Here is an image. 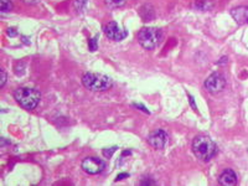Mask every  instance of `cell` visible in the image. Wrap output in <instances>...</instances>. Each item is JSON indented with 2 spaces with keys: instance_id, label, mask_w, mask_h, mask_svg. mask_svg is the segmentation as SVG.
<instances>
[{
  "instance_id": "21",
  "label": "cell",
  "mask_w": 248,
  "mask_h": 186,
  "mask_svg": "<svg viewBox=\"0 0 248 186\" xmlns=\"http://www.w3.org/2000/svg\"><path fill=\"white\" fill-rule=\"evenodd\" d=\"M17 32L16 31H15V29H8V35L9 36H15V35H16Z\"/></svg>"
},
{
  "instance_id": "19",
  "label": "cell",
  "mask_w": 248,
  "mask_h": 186,
  "mask_svg": "<svg viewBox=\"0 0 248 186\" xmlns=\"http://www.w3.org/2000/svg\"><path fill=\"white\" fill-rule=\"evenodd\" d=\"M21 1L28 4V5H35V4H39L41 0H21Z\"/></svg>"
},
{
  "instance_id": "15",
  "label": "cell",
  "mask_w": 248,
  "mask_h": 186,
  "mask_svg": "<svg viewBox=\"0 0 248 186\" xmlns=\"http://www.w3.org/2000/svg\"><path fill=\"white\" fill-rule=\"evenodd\" d=\"M98 35H96V36L93 37V39L90 40V44H88V46H90V50L91 51H96L97 47H98Z\"/></svg>"
},
{
  "instance_id": "9",
  "label": "cell",
  "mask_w": 248,
  "mask_h": 186,
  "mask_svg": "<svg viewBox=\"0 0 248 186\" xmlns=\"http://www.w3.org/2000/svg\"><path fill=\"white\" fill-rule=\"evenodd\" d=\"M237 175L232 169H226L221 172L220 178H218V183L223 186H233L237 184Z\"/></svg>"
},
{
  "instance_id": "16",
  "label": "cell",
  "mask_w": 248,
  "mask_h": 186,
  "mask_svg": "<svg viewBox=\"0 0 248 186\" xmlns=\"http://www.w3.org/2000/svg\"><path fill=\"white\" fill-rule=\"evenodd\" d=\"M196 8L200 9V10H209L210 9V4L207 3V1H199V3H196Z\"/></svg>"
},
{
  "instance_id": "2",
  "label": "cell",
  "mask_w": 248,
  "mask_h": 186,
  "mask_svg": "<svg viewBox=\"0 0 248 186\" xmlns=\"http://www.w3.org/2000/svg\"><path fill=\"white\" fill-rule=\"evenodd\" d=\"M14 98L24 109L32 110L37 107L41 99V93L36 88L19 87L15 90Z\"/></svg>"
},
{
  "instance_id": "22",
  "label": "cell",
  "mask_w": 248,
  "mask_h": 186,
  "mask_svg": "<svg viewBox=\"0 0 248 186\" xmlns=\"http://www.w3.org/2000/svg\"><path fill=\"white\" fill-rule=\"evenodd\" d=\"M133 106H134V107H137V108H140V109L144 110V112H145V113H149V110H148L145 107H143V106H141V105H137V103H134V105H133Z\"/></svg>"
},
{
  "instance_id": "20",
  "label": "cell",
  "mask_w": 248,
  "mask_h": 186,
  "mask_svg": "<svg viewBox=\"0 0 248 186\" xmlns=\"http://www.w3.org/2000/svg\"><path fill=\"white\" fill-rule=\"evenodd\" d=\"M129 176V174H127V172H122V174H119L118 176H117L116 181H119V180H123L124 178H128Z\"/></svg>"
},
{
  "instance_id": "23",
  "label": "cell",
  "mask_w": 248,
  "mask_h": 186,
  "mask_svg": "<svg viewBox=\"0 0 248 186\" xmlns=\"http://www.w3.org/2000/svg\"><path fill=\"white\" fill-rule=\"evenodd\" d=\"M189 98H190V103H191L192 108H194V109H195V110H198V109H196V106H195V102H194V98H192V96H191V94H189Z\"/></svg>"
},
{
  "instance_id": "13",
  "label": "cell",
  "mask_w": 248,
  "mask_h": 186,
  "mask_svg": "<svg viewBox=\"0 0 248 186\" xmlns=\"http://www.w3.org/2000/svg\"><path fill=\"white\" fill-rule=\"evenodd\" d=\"M106 4L107 6L112 9H117V8H121L125 4V0H106Z\"/></svg>"
},
{
  "instance_id": "5",
  "label": "cell",
  "mask_w": 248,
  "mask_h": 186,
  "mask_svg": "<svg viewBox=\"0 0 248 186\" xmlns=\"http://www.w3.org/2000/svg\"><path fill=\"white\" fill-rule=\"evenodd\" d=\"M203 86L210 93H218L226 87V78L220 72H215L205 79Z\"/></svg>"
},
{
  "instance_id": "11",
  "label": "cell",
  "mask_w": 248,
  "mask_h": 186,
  "mask_svg": "<svg viewBox=\"0 0 248 186\" xmlns=\"http://www.w3.org/2000/svg\"><path fill=\"white\" fill-rule=\"evenodd\" d=\"M139 13H140V16L143 17L144 21H150V20L154 19V10L150 5H144Z\"/></svg>"
},
{
  "instance_id": "3",
  "label": "cell",
  "mask_w": 248,
  "mask_h": 186,
  "mask_svg": "<svg viewBox=\"0 0 248 186\" xmlns=\"http://www.w3.org/2000/svg\"><path fill=\"white\" fill-rule=\"evenodd\" d=\"M164 34L161 29L154 28V26H147L139 30L138 40L139 44L143 46L145 50H154L158 47L163 41Z\"/></svg>"
},
{
  "instance_id": "10",
  "label": "cell",
  "mask_w": 248,
  "mask_h": 186,
  "mask_svg": "<svg viewBox=\"0 0 248 186\" xmlns=\"http://www.w3.org/2000/svg\"><path fill=\"white\" fill-rule=\"evenodd\" d=\"M231 16L237 24L248 23V6H238L231 10Z\"/></svg>"
},
{
  "instance_id": "12",
  "label": "cell",
  "mask_w": 248,
  "mask_h": 186,
  "mask_svg": "<svg viewBox=\"0 0 248 186\" xmlns=\"http://www.w3.org/2000/svg\"><path fill=\"white\" fill-rule=\"evenodd\" d=\"M0 9H1V14L10 12L13 9L12 0H0Z\"/></svg>"
},
{
  "instance_id": "14",
  "label": "cell",
  "mask_w": 248,
  "mask_h": 186,
  "mask_svg": "<svg viewBox=\"0 0 248 186\" xmlns=\"http://www.w3.org/2000/svg\"><path fill=\"white\" fill-rule=\"evenodd\" d=\"M87 1L88 0H76L75 1V8H76L77 12H82L86 8V5H87Z\"/></svg>"
},
{
  "instance_id": "18",
  "label": "cell",
  "mask_w": 248,
  "mask_h": 186,
  "mask_svg": "<svg viewBox=\"0 0 248 186\" xmlns=\"http://www.w3.org/2000/svg\"><path fill=\"white\" fill-rule=\"evenodd\" d=\"M0 72H1V82H0V87L3 88L4 86H5L6 78H8V77H6V74H5V71H4V70H1Z\"/></svg>"
},
{
  "instance_id": "4",
  "label": "cell",
  "mask_w": 248,
  "mask_h": 186,
  "mask_svg": "<svg viewBox=\"0 0 248 186\" xmlns=\"http://www.w3.org/2000/svg\"><path fill=\"white\" fill-rule=\"evenodd\" d=\"M82 83L87 90L93 92H105L113 86L112 78L106 75L87 72L82 77Z\"/></svg>"
},
{
  "instance_id": "1",
  "label": "cell",
  "mask_w": 248,
  "mask_h": 186,
  "mask_svg": "<svg viewBox=\"0 0 248 186\" xmlns=\"http://www.w3.org/2000/svg\"><path fill=\"white\" fill-rule=\"evenodd\" d=\"M192 152L195 156L202 161H209L214 158L217 153V147L215 141L207 136L195 137L192 141Z\"/></svg>"
},
{
  "instance_id": "8",
  "label": "cell",
  "mask_w": 248,
  "mask_h": 186,
  "mask_svg": "<svg viewBox=\"0 0 248 186\" xmlns=\"http://www.w3.org/2000/svg\"><path fill=\"white\" fill-rule=\"evenodd\" d=\"M106 163L98 158H86L82 161V169L90 175H97L105 170Z\"/></svg>"
},
{
  "instance_id": "7",
  "label": "cell",
  "mask_w": 248,
  "mask_h": 186,
  "mask_svg": "<svg viewBox=\"0 0 248 186\" xmlns=\"http://www.w3.org/2000/svg\"><path fill=\"white\" fill-rule=\"evenodd\" d=\"M148 143L152 145L154 149H163L167 147V144L169 143V136L168 133L163 129H155L152 132L148 137Z\"/></svg>"
},
{
  "instance_id": "6",
  "label": "cell",
  "mask_w": 248,
  "mask_h": 186,
  "mask_svg": "<svg viewBox=\"0 0 248 186\" xmlns=\"http://www.w3.org/2000/svg\"><path fill=\"white\" fill-rule=\"evenodd\" d=\"M103 32L106 34V36L108 39L113 40V41H122L127 37L128 32L125 29H123L122 26H119L118 24L114 23V21H110V23L106 24L103 26Z\"/></svg>"
},
{
  "instance_id": "17",
  "label": "cell",
  "mask_w": 248,
  "mask_h": 186,
  "mask_svg": "<svg viewBox=\"0 0 248 186\" xmlns=\"http://www.w3.org/2000/svg\"><path fill=\"white\" fill-rule=\"evenodd\" d=\"M117 149H118V148H117V147L107 148V149H105V150H103V155H105L106 158H110V156H112V155H113V153L116 152Z\"/></svg>"
}]
</instances>
